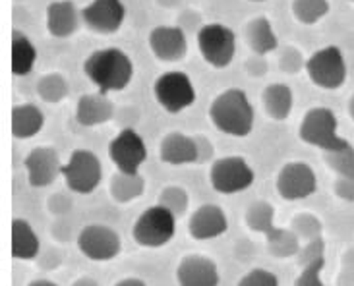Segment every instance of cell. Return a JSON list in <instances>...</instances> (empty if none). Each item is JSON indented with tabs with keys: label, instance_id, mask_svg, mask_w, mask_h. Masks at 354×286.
<instances>
[{
	"label": "cell",
	"instance_id": "1",
	"mask_svg": "<svg viewBox=\"0 0 354 286\" xmlns=\"http://www.w3.org/2000/svg\"><path fill=\"white\" fill-rule=\"evenodd\" d=\"M84 74L99 93L122 91L134 77V62L122 48H97L84 60Z\"/></svg>",
	"mask_w": 354,
	"mask_h": 286
},
{
	"label": "cell",
	"instance_id": "2",
	"mask_svg": "<svg viewBox=\"0 0 354 286\" xmlns=\"http://www.w3.org/2000/svg\"><path fill=\"white\" fill-rule=\"evenodd\" d=\"M254 118V106L239 87H229L211 101L209 120L223 134L246 137L252 134Z\"/></svg>",
	"mask_w": 354,
	"mask_h": 286
},
{
	"label": "cell",
	"instance_id": "3",
	"mask_svg": "<svg viewBox=\"0 0 354 286\" xmlns=\"http://www.w3.org/2000/svg\"><path fill=\"white\" fill-rule=\"evenodd\" d=\"M300 140L322 151H337L348 145V140L339 135V120L335 113L327 106L310 108L298 128Z\"/></svg>",
	"mask_w": 354,
	"mask_h": 286
},
{
	"label": "cell",
	"instance_id": "4",
	"mask_svg": "<svg viewBox=\"0 0 354 286\" xmlns=\"http://www.w3.org/2000/svg\"><path fill=\"white\" fill-rule=\"evenodd\" d=\"M306 74L310 82L319 89L335 91L345 86L346 82V60L343 50L335 45L317 48L316 53L306 60Z\"/></svg>",
	"mask_w": 354,
	"mask_h": 286
},
{
	"label": "cell",
	"instance_id": "5",
	"mask_svg": "<svg viewBox=\"0 0 354 286\" xmlns=\"http://www.w3.org/2000/svg\"><path fill=\"white\" fill-rule=\"evenodd\" d=\"M176 217L159 203L145 209L132 229V238L142 248H163L174 238Z\"/></svg>",
	"mask_w": 354,
	"mask_h": 286
},
{
	"label": "cell",
	"instance_id": "6",
	"mask_svg": "<svg viewBox=\"0 0 354 286\" xmlns=\"http://www.w3.org/2000/svg\"><path fill=\"white\" fill-rule=\"evenodd\" d=\"M62 178L66 188L74 193H93L103 178V166L95 153L89 149L72 151L68 162L62 166Z\"/></svg>",
	"mask_w": 354,
	"mask_h": 286
},
{
	"label": "cell",
	"instance_id": "7",
	"mask_svg": "<svg viewBox=\"0 0 354 286\" xmlns=\"http://www.w3.org/2000/svg\"><path fill=\"white\" fill-rule=\"evenodd\" d=\"M155 101L169 115H178L196 103V87L186 72H165L153 84Z\"/></svg>",
	"mask_w": 354,
	"mask_h": 286
},
{
	"label": "cell",
	"instance_id": "8",
	"mask_svg": "<svg viewBox=\"0 0 354 286\" xmlns=\"http://www.w3.org/2000/svg\"><path fill=\"white\" fill-rule=\"evenodd\" d=\"M198 48H200L201 58L209 66L223 70L234 60L236 35L229 26L207 23L198 31Z\"/></svg>",
	"mask_w": 354,
	"mask_h": 286
},
{
	"label": "cell",
	"instance_id": "9",
	"mask_svg": "<svg viewBox=\"0 0 354 286\" xmlns=\"http://www.w3.org/2000/svg\"><path fill=\"white\" fill-rule=\"evenodd\" d=\"M254 178H256L254 169L250 166L244 157L230 155V157H223V159L211 162V186H213V190L219 191L223 196H232V193L248 190L254 184Z\"/></svg>",
	"mask_w": 354,
	"mask_h": 286
},
{
	"label": "cell",
	"instance_id": "10",
	"mask_svg": "<svg viewBox=\"0 0 354 286\" xmlns=\"http://www.w3.org/2000/svg\"><path fill=\"white\" fill-rule=\"evenodd\" d=\"M77 249L91 261H111L122 251V240L106 225H87L77 234Z\"/></svg>",
	"mask_w": 354,
	"mask_h": 286
},
{
	"label": "cell",
	"instance_id": "11",
	"mask_svg": "<svg viewBox=\"0 0 354 286\" xmlns=\"http://www.w3.org/2000/svg\"><path fill=\"white\" fill-rule=\"evenodd\" d=\"M109 159L113 161L116 171L138 174L140 166L147 161V147L144 137L132 128H124L109 143Z\"/></svg>",
	"mask_w": 354,
	"mask_h": 286
},
{
	"label": "cell",
	"instance_id": "12",
	"mask_svg": "<svg viewBox=\"0 0 354 286\" xmlns=\"http://www.w3.org/2000/svg\"><path fill=\"white\" fill-rule=\"evenodd\" d=\"M277 193L287 201L306 200L317 190V178L314 169L302 161L287 162L277 174Z\"/></svg>",
	"mask_w": 354,
	"mask_h": 286
},
{
	"label": "cell",
	"instance_id": "13",
	"mask_svg": "<svg viewBox=\"0 0 354 286\" xmlns=\"http://www.w3.org/2000/svg\"><path fill=\"white\" fill-rule=\"evenodd\" d=\"M24 166L28 171V182L31 188H47L62 174V162L60 155L55 147L39 145L31 149L24 161Z\"/></svg>",
	"mask_w": 354,
	"mask_h": 286
},
{
	"label": "cell",
	"instance_id": "14",
	"mask_svg": "<svg viewBox=\"0 0 354 286\" xmlns=\"http://www.w3.org/2000/svg\"><path fill=\"white\" fill-rule=\"evenodd\" d=\"M126 8L122 0H91L82 10V21L99 35H111L122 28Z\"/></svg>",
	"mask_w": 354,
	"mask_h": 286
},
{
	"label": "cell",
	"instance_id": "15",
	"mask_svg": "<svg viewBox=\"0 0 354 286\" xmlns=\"http://www.w3.org/2000/svg\"><path fill=\"white\" fill-rule=\"evenodd\" d=\"M149 48L161 62H180L188 53V39L176 26H157L149 33Z\"/></svg>",
	"mask_w": 354,
	"mask_h": 286
},
{
	"label": "cell",
	"instance_id": "16",
	"mask_svg": "<svg viewBox=\"0 0 354 286\" xmlns=\"http://www.w3.org/2000/svg\"><path fill=\"white\" fill-rule=\"evenodd\" d=\"M176 283L178 286H219V267L213 259L200 254L184 256L176 267Z\"/></svg>",
	"mask_w": 354,
	"mask_h": 286
},
{
	"label": "cell",
	"instance_id": "17",
	"mask_svg": "<svg viewBox=\"0 0 354 286\" xmlns=\"http://www.w3.org/2000/svg\"><path fill=\"white\" fill-rule=\"evenodd\" d=\"M227 230H229V220H227L225 211L213 203L200 205L192 213L190 220H188V234L198 242L219 238Z\"/></svg>",
	"mask_w": 354,
	"mask_h": 286
},
{
	"label": "cell",
	"instance_id": "18",
	"mask_svg": "<svg viewBox=\"0 0 354 286\" xmlns=\"http://www.w3.org/2000/svg\"><path fill=\"white\" fill-rule=\"evenodd\" d=\"M45 23L53 37H72L82 23V10H77L72 0H53L45 12Z\"/></svg>",
	"mask_w": 354,
	"mask_h": 286
},
{
	"label": "cell",
	"instance_id": "19",
	"mask_svg": "<svg viewBox=\"0 0 354 286\" xmlns=\"http://www.w3.org/2000/svg\"><path fill=\"white\" fill-rule=\"evenodd\" d=\"M115 118V103L105 93H86L77 99L76 120L84 128H93Z\"/></svg>",
	"mask_w": 354,
	"mask_h": 286
},
{
	"label": "cell",
	"instance_id": "20",
	"mask_svg": "<svg viewBox=\"0 0 354 286\" xmlns=\"http://www.w3.org/2000/svg\"><path fill=\"white\" fill-rule=\"evenodd\" d=\"M159 159L167 164H190L198 159L196 140L194 135H186L182 132H171L161 140L159 145Z\"/></svg>",
	"mask_w": 354,
	"mask_h": 286
},
{
	"label": "cell",
	"instance_id": "21",
	"mask_svg": "<svg viewBox=\"0 0 354 286\" xmlns=\"http://www.w3.org/2000/svg\"><path fill=\"white\" fill-rule=\"evenodd\" d=\"M244 35H246V43H248L250 50L256 55V57H266L269 53L277 50L279 39L273 31V26L266 16H256L246 23L244 29Z\"/></svg>",
	"mask_w": 354,
	"mask_h": 286
},
{
	"label": "cell",
	"instance_id": "22",
	"mask_svg": "<svg viewBox=\"0 0 354 286\" xmlns=\"http://www.w3.org/2000/svg\"><path fill=\"white\" fill-rule=\"evenodd\" d=\"M41 254V242L33 227L26 219L12 220V258L21 261L37 259Z\"/></svg>",
	"mask_w": 354,
	"mask_h": 286
},
{
	"label": "cell",
	"instance_id": "23",
	"mask_svg": "<svg viewBox=\"0 0 354 286\" xmlns=\"http://www.w3.org/2000/svg\"><path fill=\"white\" fill-rule=\"evenodd\" d=\"M261 103L271 120L283 122L292 113L295 95L287 84H269L261 93Z\"/></svg>",
	"mask_w": 354,
	"mask_h": 286
},
{
	"label": "cell",
	"instance_id": "24",
	"mask_svg": "<svg viewBox=\"0 0 354 286\" xmlns=\"http://www.w3.org/2000/svg\"><path fill=\"white\" fill-rule=\"evenodd\" d=\"M45 126V115L37 105H16L12 108V135L16 140H29Z\"/></svg>",
	"mask_w": 354,
	"mask_h": 286
},
{
	"label": "cell",
	"instance_id": "25",
	"mask_svg": "<svg viewBox=\"0 0 354 286\" xmlns=\"http://www.w3.org/2000/svg\"><path fill=\"white\" fill-rule=\"evenodd\" d=\"M37 62V48L31 39L18 29L12 31V74L28 76Z\"/></svg>",
	"mask_w": 354,
	"mask_h": 286
},
{
	"label": "cell",
	"instance_id": "26",
	"mask_svg": "<svg viewBox=\"0 0 354 286\" xmlns=\"http://www.w3.org/2000/svg\"><path fill=\"white\" fill-rule=\"evenodd\" d=\"M144 190L145 180L140 172L138 174H126V172L116 171L109 182V193L120 205L138 200L144 193Z\"/></svg>",
	"mask_w": 354,
	"mask_h": 286
},
{
	"label": "cell",
	"instance_id": "27",
	"mask_svg": "<svg viewBox=\"0 0 354 286\" xmlns=\"http://www.w3.org/2000/svg\"><path fill=\"white\" fill-rule=\"evenodd\" d=\"M246 227L252 232H258V234H266L277 229L275 227V207L269 203V201H254L246 209Z\"/></svg>",
	"mask_w": 354,
	"mask_h": 286
},
{
	"label": "cell",
	"instance_id": "28",
	"mask_svg": "<svg viewBox=\"0 0 354 286\" xmlns=\"http://www.w3.org/2000/svg\"><path fill=\"white\" fill-rule=\"evenodd\" d=\"M266 238H268V251L273 258H297V254L300 251V238L290 229H275Z\"/></svg>",
	"mask_w": 354,
	"mask_h": 286
},
{
	"label": "cell",
	"instance_id": "29",
	"mask_svg": "<svg viewBox=\"0 0 354 286\" xmlns=\"http://www.w3.org/2000/svg\"><path fill=\"white\" fill-rule=\"evenodd\" d=\"M37 95L41 97V101L50 103V105H57L60 101H64L70 93V86H68V79L58 72H50L45 74L37 82Z\"/></svg>",
	"mask_w": 354,
	"mask_h": 286
},
{
	"label": "cell",
	"instance_id": "30",
	"mask_svg": "<svg viewBox=\"0 0 354 286\" xmlns=\"http://www.w3.org/2000/svg\"><path fill=\"white\" fill-rule=\"evenodd\" d=\"M292 16L302 26H314L319 19H324L331 10L329 0H292L290 4Z\"/></svg>",
	"mask_w": 354,
	"mask_h": 286
},
{
	"label": "cell",
	"instance_id": "31",
	"mask_svg": "<svg viewBox=\"0 0 354 286\" xmlns=\"http://www.w3.org/2000/svg\"><path fill=\"white\" fill-rule=\"evenodd\" d=\"M324 161L326 164L335 172L337 176H345V178H354V147L353 143H348L343 149L337 151L324 153Z\"/></svg>",
	"mask_w": 354,
	"mask_h": 286
},
{
	"label": "cell",
	"instance_id": "32",
	"mask_svg": "<svg viewBox=\"0 0 354 286\" xmlns=\"http://www.w3.org/2000/svg\"><path fill=\"white\" fill-rule=\"evenodd\" d=\"M157 203H159L161 207H165V209L171 211L174 217L178 219V217H182V215L188 211L190 196H188V191L184 190L182 186H167V188H163L161 193H159Z\"/></svg>",
	"mask_w": 354,
	"mask_h": 286
},
{
	"label": "cell",
	"instance_id": "33",
	"mask_svg": "<svg viewBox=\"0 0 354 286\" xmlns=\"http://www.w3.org/2000/svg\"><path fill=\"white\" fill-rule=\"evenodd\" d=\"M290 230L297 234L300 240H314L322 236L324 232V222L319 217L312 215V213H298L290 220Z\"/></svg>",
	"mask_w": 354,
	"mask_h": 286
},
{
	"label": "cell",
	"instance_id": "34",
	"mask_svg": "<svg viewBox=\"0 0 354 286\" xmlns=\"http://www.w3.org/2000/svg\"><path fill=\"white\" fill-rule=\"evenodd\" d=\"M317 261H326V240H324V236L308 240L297 254V263L300 269L317 263Z\"/></svg>",
	"mask_w": 354,
	"mask_h": 286
},
{
	"label": "cell",
	"instance_id": "35",
	"mask_svg": "<svg viewBox=\"0 0 354 286\" xmlns=\"http://www.w3.org/2000/svg\"><path fill=\"white\" fill-rule=\"evenodd\" d=\"M279 68H281V72L295 76L300 70L306 68V60L297 47H287L279 58Z\"/></svg>",
	"mask_w": 354,
	"mask_h": 286
},
{
	"label": "cell",
	"instance_id": "36",
	"mask_svg": "<svg viewBox=\"0 0 354 286\" xmlns=\"http://www.w3.org/2000/svg\"><path fill=\"white\" fill-rule=\"evenodd\" d=\"M239 286H279V278L275 273L268 269H250L248 273L239 280Z\"/></svg>",
	"mask_w": 354,
	"mask_h": 286
},
{
	"label": "cell",
	"instance_id": "37",
	"mask_svg": "<svg viewBox=\"0 0 354 286\" xmlns=\"http://www.w3.org/2000/svg\"><path fill=\"white\" fill-rule=\"evenodd\" d=\"M326 267V261H317L308 267L300 269V275L295 278L292 286H326L322 283V271Z\"/></svg>",
	"mask_w": 354,
	"mask_h": 286
},
{
	"label": "cell",
	"instance_id": "38",
	"mask_svg": "<svg viewBox=\"0 0 354 286\" xmlns=\"http://www.w3.org/2000/svg\"><path fill=\"white\" fill-rule=\"evenodd\" d=\"M72 198L64 193V191H57V193H53L50 198L47 200V209L48 213H53V215H57V217H62V215H66L72 209Z\"/></svg>",
	"mask_w": 354,
	"mask_h": 286
},
{
	"label": "cell",
	"instance_id": "39",
	"mask_svg": "<svg viewBox=\"0 0 354 286\" xmlns=\"http://www.w3.org/2000/svg\"><path fill=\"white\" fill-rule=\"evenodd\" d=\"M196 140V149H198V159H196V164H205V162H213L215 159V147L211 143L209 137L205 135H194Z\"/></svg>",
	"mask_w": 354,
	"mask_h": 286
},
{
	"label": "cell",
	"instance_id": "40",
	"mask_svg": "<svg viewBox=\"0 0 354 286\" xmlns=\"http://www.w3.org/2000/svg\"><path fill=\"white\" fill-rule=\"evenodd\" d=\"M333 191L339 200L354 201V178H345V176H337L333 182Z\"/></svg>",
	"mask_w": 354,
	"mask_h": 286
},
{
	"label": "cell",
	"instance_id": "41",
	"mask_svg": "<svg viewBox=\"0 0 354 286\" xmlns=\"http://www.w3.org/2000/svg\"><path fill=\"white\" fill-rule=\"evenodd\" d=\"M115 286H147V285H145L142 278L128 277V278H122V280H118Z\"/></svg>",
	"mask_w": 354,
	"mask_h": 286
},
{
	"label": "cell",
	"instance_id": "42",
	"mask_svg": "<svg viewBox=\"0 0 354 286\" xmlns=\"http://www.w3.org/2000/svg\"><path fill=\"white\" fill-rule=\"evenodd\" d=\"M72 286H99V283L93 277H80L72 283Z\"/></svg>",
	"mask_w": 354,
	"mask_h": 286
},
{
	"label": "cell",
	"instance_id": "43",
	"mask_svg": "<svg viewBox=\"0 0 354 286\" xmlns=\"http://www.w3.org/2000/svg\"><path fill=\"white\" fill-rule=\"evenodd\" d=\"M28 286H58L57 283L48 280V278H37V280H31Z\"/></svg>",
	"mask_w": 354,
	"mask_h": 286
},
{
	"label": "cell",
	"instance_id": "44",
	"mask_svg": "<svg viewBox=\"0 0 354 286\" xmlns=\"http://www.w3.org/2000/svg\"><path fill=\"white\" fill-rule=\"evenodd\" d=\"M346 111H348V116L353 118L354 122V93L351 95V99H348V105H346Z\"/></svg>",
	"mask_w": 354,
	"mask_h": 286
},
{
	"label": "cell",
	"instance_id": "45",
	"mask_svg": "<svg viewBox=\"0 0 354 286\" xmlns=\"http://www.w3.org/2000/svg\"><path fill=\"white\" fill-rule=\"evenodd\" d=\"M252 2H263V0H252Z\"/></svg>",
	"mask_w": 354,
	"mask_h": 286
},
{
	"label": "cell",
	"instance_id": "46",
	"mask_svg": "<svg viewBox=\"0 0 354 286\" xmlns=\"http://www.w3.org/2000/svg\"><path fill=\"white\" fill-rule=\"evenodd\" d=\"M348 2H353V4H354V0H348Z\"/></svg>",
	"mask_w": 354,
	"mask_h": 286
}]
</instances>
